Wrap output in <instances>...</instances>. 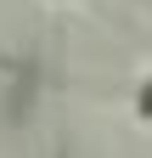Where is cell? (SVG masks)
Listing matches in <instances>:
<instances>
[{
	"label": "cell",
	"instance_id": "2",
	"mask_svg": "<svg viewBox=\"0 0 152 158\" xmlns=\"http://www.w3.org/2000/svg\"><path fill=\"white\" fill-rule=\"evenodd\" d=\"M51 6H73V0H51Z\"/></svg>",
	"mask_w": 152,
	"mask_h": 158
},
{
	"label": "cell",
	"instance_id": "1",
	"mask_svg": "<svg viewBox=\"0 0 152 158\" xmlns=\"http://www.w3.org/2000/svg\"><path fill=\"white\" fill-rule=\"evenodd\" d=\"M130 102H135V118H141V124H152V73L135 85V96H130Z\"/></svg>",
	"mask_w": 152,
	"mask_h": 158
}]
</instances>
